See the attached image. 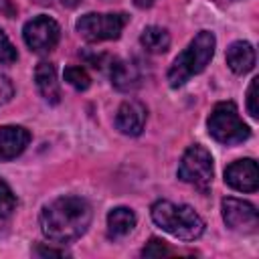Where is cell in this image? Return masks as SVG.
Returning a JSON list of instances; mask_svg holds the SVG:
<instances>
[{
	"mask_svg": "<svg viewBox=\"0 0 259 259\" xmlns=\"http://www.w3.org/2000/svg\"><path fill=\"white\" fill-rule=\"evenodd\" d=\"M38 223L49 241L71 243L89 229L91 206L81 196H59L42 206Z\"/></svg>",
	"mask_w": 259,
	"mask_h": 259,
	"instance_id": "1",
	"label": "cell"
},
{
	"mask_svg": "<svg viewBox=\"0 0 259 259\" xmlns=\"http://www.w3.org/2000/svg\"><path fill=\"white\" fill-rule=\"evenodd\" d=\"M152 221L182 241H194L204 233V221L188 204H174L170 200H158L152 206Z\"/></svg>",
	"mask_w": 259,
	"mask_h": 259,
	"instance_id": "2",
	"label": "cell"
},
{
	"mask_svg": "<svg viewBox=\"0 0 259 259\" xmlns=\"http://www.w3.org/2000/svg\"><path fill=\"white\" fill-rule=\"evenodd\" d=\"M214 34L208 30H200L190 45L174 59L172 67L168 69V83L170 87H180L184 85L192 75H198L204 71V67L210 63L214 55Z\"/></svg>",
	"mask_w": 259,
	"mask_h": 259,
	"instance_id": "3",
	"label": "cell"
},
{
	"mask_svg": "<svg viewBox=\"0 0 259 259\" xmlns=\"http://www.w3.org/2000/svg\"><path fill=\"white\" fill-rule=\"evenodd\" d=\"M208 134L225 146H235L245 142L251 136L249 125L239 117L237 105L233 101H221L212 107L210 115H208Z\"/></svg>",
	"mask_w": 259,
	"mask_h": 259,
	"instance_id": "4",
	"label": "cell"
},
{
	"mask_svg": "<svg viewBox=\"0 0 259 259\" xmlns=\"http://www.w3.org/2000/svg\"><path fill=\"white\" fill-rule=\"evenodd\" d=\"M178 178L186 184H192L200 192H206L212 184V156L200 144L190 146L178 166Z\"/></svg>",
	"mask_w": 259,
	"mask_h": 259,
	"instance_id": "5",
	"label": "cell"
},
{
	"mask_svg": "<svg viewBox=\"0 0 259 259\" xmlns=\"http://www.w3.org/2000/svg\"><path fill=\"white\" fill-rule=\"evenodd\" d=\"M127 24L125 14H97L89 12L83 14L77 20V32L87 42H101V40H113L119 38L123 26Z\"/></svg>",
	"mask_w": 259,
	"mask_h": 259,
	"instance_id": "6",
	"label": "cell"
},
{
	"mask_svg": "<svg viewBox=\"0 0 259 259\" xmlns=\"http://www.w3.org/2000/svg\"><path fill=\"white\" fill-rule=\"evenodd\" d=\"M22 36H24V42L28 45L30 51H34V53H49L59 42L61 26L51 16L40 14V16H34L32 20H28L24 24Z\"/></svg>",
	"mask_w": 259,
	"mask_h": 259,
	"instance_id": "7",
	"label": "cell"
},
{
	"mask_svg": "<svg viewBox=\"0 0 259 259\" xmlns=\"http://www.w3.org/2000/svg\"><path fill=\"white\" fill-rule=\"evenodd\" d=\"M223 219L229 229L243 231V233H253L259 225L255 206L247 200H239L233 196L223 198Z\"/></svg>",
	"mask_w": 259,
	"mask_h": 259,
	"instance_id": "8",
	"label": "cell"
},
{
	"mask_svg": "<svg viewBox=\"0 0 259 259\" xmlns=\"http://www.w3.org/2000/svg\"><path fill=\"white\" fill-rule=\"evenodd\" d=\"M225 182L239 192H255L259 186V172H257L255 160L245 158V160H237L231 166H227Z\"/></svg>",
	"mask_w": 259,
	"mask_h": 259,
	"instance_id": "9",
	"label": "cell"
},
{
	"mask_svg": "<svg viewBox=\"0 0 259 259\" xmlns=\"http://www.w3.org/2000/svg\"><path fill=\"white\" fill-rule=\"evenodd\" d=\"M146 115L148 111L140 101H123L115 115V127L125 136H140L146 125Z\"/></svg>",
	"mask_w": 259,
	"mask_h": 259,
	"instance_id": "10",
	"label": "cell"
},
{
	"mask_svg": "<svg viewBox=\"0 0 259 259\" xmlns=\"http://www.w3.org/2000/svg\"><path fill=\"white\" fill-rule=\"evenodd\" d=\"M30 142L28 130L20 125H0V160H12L20 156Z\"/></svg>",
	"mask_w": 259,
	"mask_h": 259,
	"instance_id": "11",
	"label": "cell"
},
{
	"mask_svg": "<svg viewBox=\"0 0 259 259\" xmlns=\"http://www.w3.org/2000/svg\"><path fill=\"white\" fill-rule=\"evenodd\" d=\"M34 81H36V87H38L40 95L45 97V101H49V103L61 101V87H59L57 69L53 63H47V61L38 63L34 69Z\"/></svg>",
	"mask_w": 259,
	"mask_h": 259,
	"instance_id": "12",
	"label": "cell"
},
{
	"mask_svg": "<svg viewBox=\"0 0 259 259\" xmlns=\"http://www.w3.org/2000/svg\"><path fill=\"white\" fill-rule=\"evenodd\" d=\"M227 65L237 75L249 73L255 67V49L247 40H235L227 49Z\"/></svg>",
	"mask_w": 259,
	"mask_h": 259,
	"instance_id": "13",
	"label": "cell"
},
{
	"mask_svg": "<svg viewBox=\"0 0 259 259\" xmlns=\"http://www.w3.org/2000/svg\"><path fill=\"white\" fill-rule=\"evenodd\" d=\"M136 227V214L132 208L117 206L107 214V231L111 237H123Z\"/></svg>",
	"mask_w": 259,
	"mask_h": 259,
	"instance_id": "14",
	"label": "cell"
},
{
	"mask_svg": "<svg viewBox=\"0 0 259 259\" xmlns=\"http://www.w3.org/2000/svg\"><path fill=\"white\" fill-rule=\"evenodd\" d=\"M111 83L121 89V91H130L134 87H138L140 83V73L138 69L127 63V61H115L111 65Z\"/></svg>",
	"mask_w": 259,
	"mask_h": 259,
	"instance_id": "15",
	"label": "cell"
},
{
	"mask_svg": "<svg viewBox=\"0 0 259 259\" xmlns=\"http://www.w3.org/2000/svg\"><path fill=\"white\" fill-rule=\"evenodd\" d=\"M140 42L148 53H166L170 47V34L162 26H146L140 36Z\"/></svg>",
	"mask_w": 259,
	"mask_h": 259,
	"instance_id": "16",
	"label": "cell"
},
{
	"mask_svg": "<svg viewBox=\"0 0 259 259\" xmlns=\"http://www.w3.org/2000/svg\"><path fill=\"white\" fill-rule=\"evenodd\" d=\"M65 81H67L71 87L79 89V91H85V89L91 85V79H89L87 71L81 69V67H67V69H65Z\"/></svg>",
	"mask_w": 259,
	"mask_h": 259,
	"instance_id": "17",
	"label": "cell"
},
{
	"mask_svg": "<svg viewBox=\"0 0 259 259\" xmlns=\"http://www.w3.org/2000/svg\"><path fill=\"white\" fill-rule=\"evenodd\" d=\"M16 206V198L10 190V186L0 178V219H6Z\"/></svg>",
	"mask_w": 259,
	"mask_h": 259,
	"instance_id": "18",
	"label": "cell"
},
{
	"mask_svg": "<svg viewBox=\"0 0 259 259\" xmlns=\"http://www.w3.org/2000/svg\"><path fill=\"white\" fill-rule=\"evenodd\" d=\"M142 255L144 257H166V255H172V249L162 241V239H150V243L142 249Z\"/></svg>",
	"mask_w": 259,
	"mask_h": 259,
	"instance_id": "19",
	"label": "cell"
},
{
	"mask_svg": "<svg viewBox=\"0 0 259 259\" xmlns=\"http://www.w3.org/2000/svg\"><path fill=\"white\" fill-rule=\"evenodd\" d=\"M16 49L8 40V36L0 30V63H14L16 61Z\"/></svg>",
	"mask_w": 259,
	"mask_h": 259,
	"instance_id": "20",
	"label": "cell"
},
{
	"mask_svg": "<svg viewBox=\"0 0 259 259\" xmlns=\"http://www.w3.org/2000/svg\"><path fill=\"white\" fill-rule=\"evenodd\" d=\"M257 87H259V79L255 77L247 89V109H249V115L251 117H259V107H257Z\"/></svg>",
	"mask_w": 259,
	"mask_h": 259,
	"instance_id": "21",
	"label": "cell"
},
{
	"mask_svg": "<svg viewBox=\"0 0 259 259\" xmlns=\"http://www.w3.org/2000/svg\"><path fill=\"white\" fill-rule=\"evenodd\" d=\"M12 95H14V87H12L10 79L4 77V75H0V105L8 103L12 99Z\"/></svg>",
	"mask_w": 259,
	"mask_h": 259,
	"instance_id": "22",
	"label": "cell"
},
{
	"mask_svg": "<svg viewBox=\"0 0 259 259\" xmlns=\"http://www.w3.org/2000/svg\"><path fill=\"white\" fill-rule=\"evenodd\" d=\"M34 253L40 255V257H49V255H53V257H63V255H65V251H57V249H51V247H36Z\"/></svg>",
	"mask_w": 259,
	"mask_h": 259,
	"instance_id": "23",
	"label": "cell"
},
{
	"mask_svg": "<svg viewBox=\"0 0 259 259\" xmlns=\"http://www.w3.org/2000/svg\"><path fill=\"white\" fill-rule=\"evenodd\" d=\"M154 2H156V0H134V4H136L138 8H150Z\"/></svg>",
	"mask_w": 259,
	"mask_h": 259,
	"instance_id": "24",
	"label": "cell"
},
{
	"mask_svg": "<svg viewBox=\"0 0 259 259\" xmlns=\"http://www.w3.org/2000/svg\"><path fill=\"white\" fill-rule=\"evenodd\" d=\"M63 4H67V6H77L79 4V0H61Z\"/></svg>",
	"mask_w": 259,
	"mask_h": 259,
	"instance_id": "25",
	"label": "cell"
}]
</instances>
